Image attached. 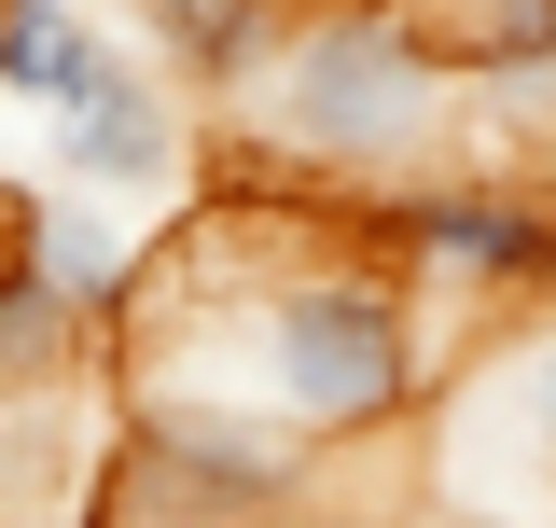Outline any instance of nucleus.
I'll use <instances>...</instances> for the list:
<instances>
[{"instance_id": "nucleus-1", "label": "nucleus", "mask_w": 556, "mask_h": 528, "mask_svg": "<svg viewBox=\"0 0 556 528\" xmlns=\"http://www.w3.org/2000/svg\"><path fill=\"white\" fill-rule=\"evenodd\" d=\"M459 126V56L404 0H292L265 84L237 98V181H292V196H404Z\"/></svg>"}, {"instance_id": "nucleus-2", "label": "nucleus", "mask_w": 556, "mask_h": 528, "mask_svg": "<svg viewBox=\"0 0 556 528\" xmlns=\"http://www.w3.org/2000/svg\"><path fill=\"white\" fill-rule=\"evenodd\" d=\"M417 487L431 515L556 528V292L445 348V376L417 403Z\"/></svg>"}, {"instance_id": "nucleus-3", "label": "nucleus", "mask_w": 556, "mask_h": 528, "mask_svg": "<svg viewBox=\"0 0 556 528\" xmlns=\"http://www.w3.org/2000/svg\"><path fill=\"white\" fill-rule=\"evenodd\" d=\"M320 460L223 390H126V431L98 460V528H278L306 515Z\"/></svg>"}, {"instance_id": "nucleus-4", "label": "nucleus", "mask_w": 556, "mask_h": 528, "mask_svg": "<svg viewBox=\"0 0 556 528\" xmlns=\"http://www.w3.org/2000/svg\"><path fill=\"white\" fill-rule=\"evenodd\" d=\"M362 223H376V251L404 264V292L431 306L445 348L556 292V196L515 181V167H431L404 196H376Z\"/></svg>"}, {"instance_id": "nucleus-5", "label": "nucleus", "mask_w": 556, "mask_h": 528, "mask_svg": "<svg viewBox=\"0 0 556 528\" xmlns=\"http://www.w3.org/2000/svg\"><path fill=\"white\" fill-rule=\"evenodd\" d=\"M42 126H56V181L98 196V209H112V196H181V167H195V126H181L167 70L139 56V42H112Z\"/></svg>"}, {"instance_id": "nucleus-6", "label": "nucleus", "mask_w": 556, "mask_h": 528, "mask_svg": "<svg viewBox=\"0 0 556 528\" xmlns=\"http://www.w3.org/2000/svg\"><path fill=\"white\" fill-rule=\"evenodd\" d=\"M14 251L42 264V278H56V292H70L98 334H126V320H139V292H153V251H139V237H126L98 196H70V181H56V196H14Z\"/></svg>"}, {"instance_id": "nucleus-7", "label": "nucleus", "mask_w": 556, "mask_h": 528, "mask_svg": "<svg viewBox=\"0 0 556 528\" xmlns=\"http://www.w3.org/2000/svg\"><path fill=\"white\" fill-rule=\"evenodd\" d=\"M139 14V56L167 70V98H251L278 56V28H292V0H126Z\"/></svg>"}, {"instance_id": "nucleus-8", "label": "nucleus", "mask_w": 556, "mask_h": 528, "mask_svg": "<svg viewBox=\"0 0 556 528\" xmlns=\"http://www.w3.org/2000/svg\"><path fill=\"white\" fill-rule=\"evenodd\" d=\"M98 348H112V334H98L56 278H42V264L0 237V403H70Z\"/></svg>"}, {"instance_id": "nucleus-9", "label": "nucleus", "mask_w": 556, "mask_h": 528, "mask_svg": "<svg viewBox=\"0 0 556 528\" xmlns=\"http://www.w3.org/2000/svg\"><path fill=\"white\" fill-rule=\"evenodd\" d=\"M0 14H70V0H0Z\"/></svg>"}, {"instance_id": "nucleus-10", "label": "nucleus", "mask_w": 556, "mask_h": 528, "mask_svg": "<svg viewBox=\"0 0 556 528\" xmlns=\"http://www.w3.org/2000/svg\"><path fill=\"white\" fill-rule=\"evenodd\" d=\"M417 528H486V515H417Z\"/></svg>"}, {"instance_id": "nucleus-11", "label": "nucleus", "mask_w": 556, "mask_h": 528, "mask_svg": "<svg viewBox=\"0 0 556 528\" xmlns=\"http://www.w3.org/2000/svg\"><path fill=\"white\" fill-rule=\"evenodd\" d=\"M0 237H14V196H0Z\"/></svg>"}]
</instances>
